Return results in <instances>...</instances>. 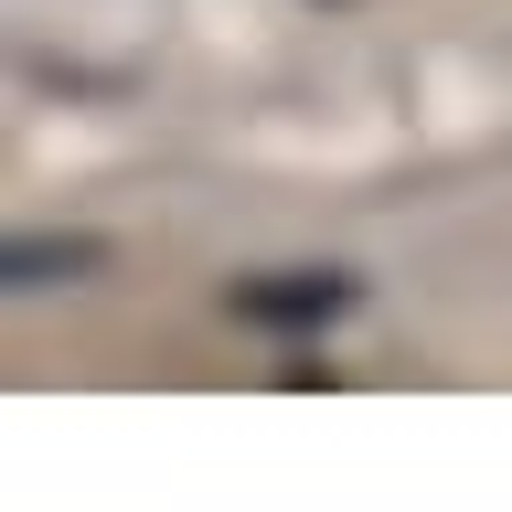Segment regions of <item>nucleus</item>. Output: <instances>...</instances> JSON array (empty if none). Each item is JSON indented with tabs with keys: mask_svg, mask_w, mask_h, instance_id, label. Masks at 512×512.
I'll return each instance as SVG.
<instances>
[{
	"mask_svg": "<svg viewBox=\"0 0 512 512\" xmlns=\"http://www.w3.org/2000/svg\"><path fill=\"white\" fill-rule=\"evenodd\" d=\"M363 299V278L342 267H278V278H235V320L256 331H320V320H342Z\"/></svg>",
	"mask_w": 512,
	"mask_h": 512,
	"instance_id": "obj_1",
	"label": "nucleus"
},
{
	"mask_svg": "<svg viewBox=\"0 0 512 512\" xmlns=\"http://www.w3.org/2000/svg\"><path fill=\"white\" fill-rule=\"evenodd\" d=\"M107 267V235H11V288H64Z\"/></svg>",
	"mask_w": 512,
	"mask_h": 512,
	"instance_id": "obj_2",
	"label": "nucleus"
}]
</instances>
